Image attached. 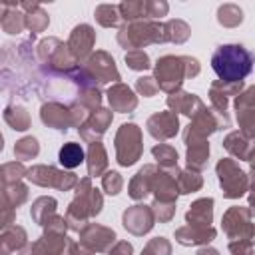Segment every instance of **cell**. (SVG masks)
Returning <instances> with one entry per match:
<instances>
[{
  "label": "cell",
  "mask_w": 255,
  "mask_h": 255,
  "mask_svg": "<svg viewBox=\"0 0 255 255\" xmlns=\"http://www.w3.org/2000/svg\"><path fill=\"white\" fill-rule=\"evenodd\" d=\"M255 64V56L241 44H223L217 46L211 56V68L217 78L225 84L243 82Z\"/></svg>",
  "instance_id": "6da1fadb"
},
{
  "label": "cell",
  "mask_w": 255,
  "mask_h": 255,
  "mask_svg": "<svg viewBox=\"0 0 255 255\" xmlns=\"http://www.w3.org/2000/svg\"><path fill=\"white\" fill-rule=\"evenodd\" d=\"M199 74V62L189 56H163L155 64V82L163 92H179L185 78Z\"/></svg>",
  "instance_id": "7a4b0ae2"
},
{
  "label": "cell",
  "mask_w": 255,
  "mask_h": 255,
  "mask_svg": "<svg viewBox=\"0 0 255 255\" xmlns=\"http://www.w3.org/2000/svg\"><path fill=\"white\" fill-rule=\"evenodd\" d=\"M102 195L98 189L92 187V181L86 177L78 183L76 189V197L70 203L68 211H66V221L68 227L72 231H82L88 225L90 217H96L102 211Z\"/></svg>",
  "instance_id": "3957f363"
},
{
  "label": "cell",
  "mask_w": 255,
  "mask_h": 255,
  "mask_svg": "<svg viewBox=\"0 0 255 255\" xmlns=\"http://www.w3.org/2000/svg\"><path fill=\"white\" fill-rule=\"evenodd\" d=\"M167 26L159 24V22H151V20H139V22H131L120 28L118 32V42L124 48L129 50H141L147 44L153 42H167Z\"/></svg>",
  "instance_id": "277c9868"
},
{
  "label": "cell",
  "mask_w": 255,
  "mask_h": 255,
  "mask_svg": "<svg viewBox=\"0 0 255 255\" xmlns=\"http://www.w3.org/2000/svg\"><path fill=\"white\" fill-rule=\"evenodd\" d=\"M141 129L135 124H124L116 133V157L118 163L128 167L141 157Z\"/></svg>",
  "instance_id": "5b68a950"
},
{
  "label": "cell",
  "mask_w": 255,
  "mask_h": 255,
  "mask_svg": "<svg viewBox=\"0 0 255 255\" xmlns=\"http://www.w3.org/2000/svg\"><path fill=\"white\" fill-rule=\"evenodd\" d=\"M223 231L231 241L255 243V223L247 207H229L223 215Z\"/></svg>",
  "instance_id": "8992f818"
},
{
  "label": "cell",
  "mask_w": 255,
  "mask_h": 255,
  "mask_svg": "<svg viewBox=\"0 0 255 255\" xmlns=\"http://www.w3.org/2000/svg\"><path fill=\"white\" fill-rule=\"evenodd\" d=\"M215 169H217L219 185H221L223 195L227 199H237V197H241L247 191L249 179H247V175L239 169V165L233 159H229V157L219 159V163H217Z\"/></svg>",
  "instance_id": "52a82bcc"
},
{
  "label": "cell",
  "mask_w": 255,
  "mask_h": 255,
  "mask_svg": "<svg viewBox=\"0 0 255 255\" xmlns=\"http://www.w3.org/2000/svg\"><path fill=\"white\" fill-rule=\"evenodd\" d=\"M26 177L42 187H58L62 191H68L72 187H78V177L70 171H60L52 165H34L28 169Z\"/></svg>",
  "instance_id": "ba28073f"
},
{
  "label": "cell",
  "mask_w": 255,
  "mask_h": 255,
  "mask_svg": "<svg viewBox=\"0 0 255 255\" xmlns=\"http://www.w3.org/2000/svg\"><path fill=\"white\" fill-rule=\"evenodd\" d=\"M84 70L88 72V76L98 82V84H108V82H118L120 80V72L116 68V62L110 54L106 52H96L90 56V60L86 62Z\"/></svg>",
  "instance_id": "9c48e42d"
},
{
  "label": "cell",
  "mask_w": 255,
  "mask_h": 255,
  "mask_svg": "<svg viewBox=\"0 0 255 255\" xmlns=\"http://www.w3.org/2000/svg\"><path fill=\"white\" fill-rule=\"evenodd\" d=\"M155 215L147 205H133L124 211V227L133 235H143L153 227Z\"/></svg>",
  "instance_id": "30bf717a"
},
{
  "label": "cell",
  "mask_w": 255,
  "mask_h": 255,
  "mask_svg": "<svg viewBox=\"0 0 255 255\" xmlns=\"http://www.w3.org/2000/svg\"><path fill=\"white\" fill-rule=\"evenodd\" d=\"M114 241H116V233L98 223H88L80 231V243H84L92 251H106Z\"/></svg>",
  "instance_id": "8fae6325"
},
{
  "label": "cell",
  "mask_w": 255,
  "mask_h": 255,
  "mask_svg": "<svg viewBox=\"0 0 255 255\" xmlns=\"http://www.w3.org/2000/svg\"><path fill=\"white\" fill-rule=\"evenodd\" d=\"M94 42H96V32L90 24H80L72 30L70 34V40H68V50L72 52V56L76 60H82L86 58L92 48H94Z\"/></svg>",
  "instance_id": "7c38bea8"
},
{
  "label": "cell",
  "mask_w": 255,
  "mask_h": 255,
  "mask_svg": "<svg viewBox=\"0 0 255 255\" xmlns=\"http://www.w3.org/2000/svg\"><path fill=\"white\" fill-rule=\"evenodd\" d=\"M177 129H179V120H177V114L171 110L153 114L147 120V131L155 139H169L177 133Z\"/></svg>",
  "instance_id": "4fadbf2b"
},
{
  "label": "cell",
  "mask_w": 255,
  "mask_h": 255,
  "mask_svg": "<svg viewBox=\"0 0 255 255\" xmlns=\"http://www.w3.org/2000/svg\"><path fill=\"white\" fill-rule=\"evenodd\" d=\"M70 243L62 233H52L46 231L40 239H36L34 243H30L32 253L34 255H68Z\"/></svg>",
  "instance_id": "5bb4252c"
},
{
  "label": "cell",
  "mask_w": 255,
  "mask_h": 255,
  "mask_svg": "<svg viewBox=\"0 0 255 255\" xmlns=\"http://www.w3.org/2000/svg\"><path fill=\"white\" fill-rule=\"evenodd\" d=\"M110 122H112V112L100 108L98 112H94V114L78 128V129H80V135H82L86 141H96V139H100V137L106 133Z\"/></svg>",
  "instance_id": "9a60e30c"
},
{
  "label": "cell",
  "mask_w": 255,
  "mask_h": 255,
  "mask_svg": "<svg viewBox=\"0 0 255 255\" xmlns=\"http://www.w3.org/2000/svg\"><path fill=\"white\" fill-rule=\"evenodd\" d=\"M167 106L171 108V112H181L189 118H193L195 114H199L205 108L203 102L195 94H187V92H173L167 98Z\"/></svg>",
  "instance_id": "2e32d148"
},
{
  "label": "cell",
  "mask_w": 255,
  "mask_h": 255,
  "mask_svg": "<svg viewBox=\"0 0 255 255\" xmlns=\"http://www.w3.org/2000/svg\"><path fill=\"white\" fill-rule=\"evenodd\" d=\"M215 237L213 227H199V225H185L175 231V239L181 245H205Z\"/></svg>",
  "instance_id": "e0dca14e"
},
{
  "label": "cell",
  "mask_w": 255,
  "mask_h": 255,
  "mask_svg": "<svg viewBox=\"0 0 255 255\" xmlns=\"http://www.w3.org/2000/svg\"><path fill=\"white\" fill-rule=\"evenodd\" d=\"M213 219V199L203 197L189 205V211L185 213L187 225H199V227H211Z\"/></svg>",
  "instance_id": "ac0fdd59"
},
{
  "label": "cell",
  "mask_w": 255,
  "mask_h": 255,
  "mask_svg": "<svg viewBox=\"0 0 255 255\" xmlns=\"http://www.w3.org/2000/svg\"><path fill=\"white\" fill-rule=\"evenodd\" d=\"M108 100H110L112 110L116 112H131L137 106V98L126 84H114L108 90Z\"/></svg>",
  "instance_id": "d6986e66"
},
{
  "label": "cell",
  "mask_w": 255,
  "mask_h": 255,
  "mask_svg": "<svg viewBox=\"0 0 255 255\" xmlns=\"http://www.w3.org/2000/svg\"><path fill=\"white\" fill-rule=\"evenodd\" d=\"M155 167L153 165H143L135 175L133 179L129 181V197L131 199H143L149 191H151V183H153V177H155Z\"/></svg>",
  "instance_id": "ffe728a7"
},
{
  "label": "cell",
  "mask_w": 255,
  "mask_h": 255,
  "mask_svg": "<svg viewBox=\"0 0 255 255\" xmlns=\"http://www.w3.org/2000/svg\"><path fill=\"white\" fill-rule=\"evenodd\" d=\"M20 8L28 10V14H26V28L30 30V38L34 40V36H36L38 32H44V30L48 28L50 18H48V14L40 8V4H36V2H34V4L22 2Z\"/></svg>",
  "instance_id": "44dd1931"
},
{
  "label": "cell",
  "mask_w": 255,
  "mask_h": 255,
  "mask_svg": "<svg viewBox=\"0 0 255 255\" xmlns=\"http://www.w3.org/2000/svg\"><path fill=\"white\" fill-rule=\"evenodd\" d=\"M0 26L6 34H20L26 28V14L16 10V4H2Z\"/></svg>",
  "instance_id": "7402d4cb"
},
{
  "label": "cell",
  "mask_w": 255,
  "mask_h": 255,
  "mask_svg": "<svg viewBox=\"0 0 255 255\" xmlns=\"http://www.w3.org/2000/svg\"><path fill=\"white\" fill-rule=\"evenodd\" d=\"M223 147L233 155V157H237V159H247L249 161V157H251V153H253V145L249 143V139L241 133V131H231L225 139H223Z\"/></svg>",
  "instance_id": "603a6c76"
},
{
  "label": "cell",
  "mask_w": 255,
  "mask_h": 255,
  "mask_svg": "<svg viewBox=\"0 0 255 255\" xmlns=\"http://www.w3.org/2000/svg\"><path fill=\"white\" fill-rule=\"evenodd\" d=\"M0 245H2V255H10L16 249H22L26 245V231L18 225H12L8 229H2V237H0Z\"/></svg>",
  "instance_id": "cb8c5ba5"
},
{
  "label": "cell",
  "mask_w": 255,
  "mask_h": 255,
  "mask_svg": "<svg viewBox=\"0 0 255 255\" xmlns=\"http://www.w3.org/2000/svg\"><path fill=\"white\" fill-rule=\"evenodd\" d=\"M108 165V153L100 141H92L88 149V173L92 177L100 175Z\"/></svg>",
  "instance_id": "d4e9b609"
},
{
  "label": "cell",
  "mask_w": 255,
  "mask_h": 255,
  "mask_svg": "<svg viewBox=\"0 0 255 255\" xmlns=\"http://www.w3.org/2000/svg\"><path fill=\"white\" fill-rule=\"evenodd\" d=\"M30 215L36 223H40L44 227L56 215V199L54 197H38L30 209Z\"/></svg>",
  "instance_id": "484cf974"
},
{
  "label": "cell",
  "mask_w": 255,
  "mask_h": 255,
  "mask_svg": "<svg viewBox=\"0 0 255 255\" xmlns=\"http://www.w3.org/2000/svg\"><path fill=\"white\" fill-rule=\"evenodd\" d=\"M58 159H60V163H62L64 167L74 169V167H78V165L86 159V153H84V149H82L80 143L68 141V143L62 145V149H60V153H58Z\"/></svg>",
  "instance_id": "4316f807"
},
{
  "label": "cell",
  "mask_w": 255,
  "mask_h": 255,
  "mask_svg": "<svg viewBox=\"0 0 255 255\" xmlns=\"http://www.w3.org/2000/svg\"><path fill=\"white\" fill-rule=\"evenodd\" d=\"M28 197V187L22 185L20 181L18 183H10V185H4L2 189V201H4V207L2 209H14L18 205H22Z\"/></svg>",
  "instance_id": "83f0119b"
},
{
  "label": "cell",
  "mask_w": 255,
  "mask_h": 255,
  "mask_svg": "<svg viewBox=\"0 0 255 255\" xmlns=\"http://www.w3.org/2000/svg\"><path fill=\"white\" fill-rule=\"evenodd\" d=\"M207 157H209V143L207 141H197V143L187 145V165H189V169H193V171L203 169L205 163H207Z\"/></svg>",
  "instance_id": "f1b7e54d"
},
{
  "label": "cell",
  "mask_w": 255,
  "mask_h": 255,
  "mask_svg": "<svg viewBox=\"0 0 255 255\" xmlns=\"http://www.w3.org/2000/svg\"><path fill=\"white\" fill-rule=\"evenodd\" d=\"M4 120H6V124H8L12 129H16V131H24V129L30 128V116H28V112H26L24 108H20V106H8V108L4 110Z\"/></svg>",
  "instance_id": "f546056e"
},
{
  "label": "cell",
  "mask_w": 255,
  "mask_h": 255,
  "mask_svg": "<svg viewBox=\"0 0 255 255\" xmlns=\"http://www.w3.org/2000/svg\"><path fill=\"white\" fill-rule=\"evenodd\" d=\"M118 8H120V16L129 24L147 18V2H122Z\"/></svg>",
  "instance_id": "4dcf8cb0"
},
{
  "label": "cell",
  "mask_w": 255,
  "mask_h": 255,
  "mask_svg": "<svg viewBox=\"0 0 255 255\" xmlns=\"http://www.w3.org/2000/svg\"><path fill=\"white\" fill-rule=\"evenodd\" d=\"M241 20H243V10L239 6H235V4H223V6H219V10H217V22L221 26L235 28V26L241 24Z\"/></svg>",
  "instance_id": "1f68e13d"
},
{
  "label": "cell",
  "mask_w": 255,
  "mask_h": 255,
  "mask_svg": "<svg viewBox=\"0 0 255 255\" xmlns=\"http://www.w3.org/2000/svg\"><path fill=\"white\" fill-rule=\"evenodd\" d=\"M173 175H175L179 193H191V191H197V189L203 185V179H201V175H197V173L179 171V169L175 167V169H173Z\"/></svg>",
  "instance_id": "d6a6232c"
},
{
  "label": "cell",
  "mask_w": 255,
  "mask_h": 255,
  "mask_svg": "<svg viewBox=\"0 0 255 255\" xmlns=\"http://www.w3.org/2000/svg\"><path fill=\"white\" fill-rule=\"evenodd\" d=\"M153 157L157 159V163L163 167V169H175L177 167V151L167 145V143H159L151 149Z\"/></svg>",
  "instance_id": "836d02e7"
},
{
  "label": "cell",
  "mask_w": 255,
  "mask_h": 255,
  "mask_svg": "<svg viewBox=\"0 0 255 255\" xmlns=\"http://www.w3.org/2000/svg\"><path fill=\"white\" fill-rule=\"evenodd\" d=\"M38 151H40L38 139L32 137V135H30V137H22V139L16 141V145H14V155H16V159H20V161L36 157Z\"/></svg>",
  "instance_id": "e575fe53"
},
{
  "label": "cell",
  "mask_w": 255,
  "mask_h": 255,
  "mask_svg": "<svg viewBox=\"0 0 255 255\" xmlns=\"http://www.w3.org/2000/svg\"><path fill=\"white\" fill-rule=\"evenodd\" d=\"M94 16H96V20L102 24V26H106V28H110V26H118L120 24V8L118 6H112V4H102V6H98L96 8V12H94Z\"/></svg>",
  "instance_id": "d590c367"
},
{
  "label": "cell",
  "mask_w": 255,
  "mask_h": 255,
  "mask_svg": "<svg viewBox=\"0 0 255 255\" xmlns=\"http://www.w3.org/2000/svg\"><path fill=\"white\" fill-rule=\"evenodd\" d=\"M165 26H167V38H169V42L181 44V42H185L189 38V26L183 20H169Z\"/></svg>",
  "instance_id": "8d00e7d4"
},
{
  "label": "cell",
  "mask_w": 255,
  "mask_h": 255,
  "mask_svg": "<svg viewBox=\"0 0 255 255\" xmlns=\"http://www.w3.org/2000/svg\"><path fill=\"white\" fill-rule=\"evenodd\" d=\"M237 122H239L241 133L247 139L255 137V108H251V110H239L237 112Z\"/></svg>",
  "instance_id": "74e56055"
},
{
  "label": "cell",
  "mask_w": 255,
  "mask_h": 255,
  "mask_svg": "<svg viewBox=\"0 0 255 255\" xmlns=\"http://www.w3.org/2000/svg\"><path fill=\"white\" fill-rule=\"evenodd\" d=\"M26 173H28V169H24V165L20 161H12V163H4L2 165V181H4V185L18 183L20 177H24Z\"/></svg>",
  "instance_id": "f35d334b"
},
{
  "label": "cell",
  "mask_w": 255,
  "mask_h": 255,
  "mask_svg": "<svg viewBox=\"0 0 255 255\" xmlns=\"http://www.w3.org/2000/svg\"><path fill=\"white\" fill-rule=\"evenodd\" d=\"M126 64L129 70H147L151 64H149V56L143 52V50H129L126 54Z\"/></svg>",
  "instance_id": "ab89813d"
},
{
  "label": "cell",
  "mask_w": 255,
  "mask_h": 255,
  "mask_svg": "<svg viewBox=\"0 0 255 255\" xmlns=\"http://www.w3.org/2000/svg\"><path fill=\"white\" fill-rule=\"evenodd\" d=\"M141 255H171V245L167 243V239L155 237V239H151L145 245V249L141 251Z\"/></svg>",
  "instance_id": "60d3db41"
},
{
  "label": "cell",
  "mask_w": 255,
  "mask_h": 255,
  "mask_svg": "<svg viewBox=\"0 0 255 255\" xmlns=\"http://www.w3.org/2000/svg\"><path fill=\"white\" fill-rule=\"evenodd\" d=\"M102 185H104L106 193L116 195V193H120V191H122L124 181H122V177H120V173H118V171H108V173L104 175V179H102Z\"/></svg>",
  "instance_id": "b9f144b4"
},
{
  "label": "cell",
  "mask_w": 255,
  "mask_h": 255,
  "mask_svg": "<svg viewBox=\"0 0 255 255\" xmlns=\"http://www.w3.org/2000/svg\"><path fill=\"white\" fill-rule=\"evenodd\" d=\"M151 211L155 215V219L159 221H169L175 213V203H163V201H153Z\"/></svg>",
  "instance_id": "7bdbcfd3"
},
{
  "label": "cell",
  "mask_w": 255,
  "mask_h": 255,
  "mask_svg": "<svg viewBox=\"0 0 255 255\" xmlns=\"http://www.w3.org/2000/svg\"><path fill=\"white\" fill-rule=\"evenodd\" d=\"M135 90H137L141 96L149 98V96H155L159 88H157V82H155V78H147V76H141V78H137V82H135Z\"/></svg>",
  "instance_id": "ee69618b"
},
{
  "label": "cell",
  "mask_w": 255,
  "mask_h": 255,
  "mask_svg": "<svg viewBox=\"0 0 255 255\" xmlns=\"http://www.w3.org/2000/svg\"><path fill=\"white\" fill-rule=\"evenodd\" d=\"M235 108H237V112H239V110H251V108H255V86L247 88L243 94L237 96Z\"/></svg>",
  "instance_id": "f6af8a7d"
},
{
  "label": "cell",
  "mask_w": 255,
  "mask_h": 255,
  "mask_svg": "<svg viewBox=\"0 0 255 255\" xmlns=\"http://www.w3.org/2000/svg\"><path fill=\"white\" fill-rule=\"evenodd\" d=\"M253 243L249 241H229V251L233 255H251Z\"/></svg>",
  "instance_id": "bcb514c9"
},
{
  "label": "cell",
  "mask_w": 255,
  "mask_h": 255,
  "mask_svg": "<svg viewBox=\"0 0 255 255\" xmlns=\"http://www.w3.org/2000/svg\"><path fill=\"white\" fill-rule=\"evenodd\" d=\"M167 14V4L165 2H147V18H157Z\"/></svg>",
  "instance_id": "7dc6e473"
},
{
  "label": "cell",
  "mask_w": 255,
  "mask_h": 255,
  "mask_svg": "<svg viewBox=\"0 0 255 255\" xmlns=\"http://www.w3.org/2000/svg\"><path fill=\"white\" fill-rule=\"evenodd\" d=\"M131 251H133L131 243H128V241H118L116 247L110 251V255H131Z\"/></svg>",
  "instance_id": "c3c4849f"
},
{
  "label": "cell",
  "mask_w": 255,
  "mask_h": 255,
  "mask_svg": "<svg viewBox=\"0 0 255 255\" xmlns=\"http://www.w3.org/2000/svg\"><path fill=\"white\" fill-rule=\"evenodd\" d=\"M94 251L88 249L84 243H70V249H68V255H92Z\"/></svg>",
  "instance_id": "681fc988"
},
{
  "label": "cell",
  "mask_w": 255,
  "mask_h": 255,
  "mask_svg": "<svg viewBox=\"0 0 255 255\" xmlns=\"http://www.w3.org/2000/svg\"><path fill=\"white\" fill-rule=\"evenodd\" d=\"M249 211L251 213H255V169H253V191H251V195H249Z\"/></svg>",
  "instance_id": "f907efd6"
},
{
  "label": "cell",
  "mask_w": 255,
  "mask_h": 255,
  "mask_svg": "<svg viewBox=\"0 0 255 255\" xmlns=\"http://www.w3.org/2000/svg\"><path fill=\"white\" fill-rule=\"evenodd\" d=\"M197 255H219V251H215L213 247H203L197 251Z\"/></svg>",
  "instance_id": "816d5d0a"
},
{
  "label": "cell",
  "mask_w": 255,
  "mask_h": 255,
  "mask_svg": "<svg viewBox=\"0 0 255 255\" xmlns=\"http://www.w3.org/2000/svg\"><path fill=\"white\" fill-rule=\"evenodd\" d=\"M20 255H34V253H32V247H30V245H26V247L20 251Z\"/></svg>",
  "instance_id": "f5cc1de1"
},
{
  "label": "cell",
  "mask_w": 255,
  "mask_h": 255,
  "mask_svg": "<svg viewBox=\"0 0 255 255\" xmlns=\"http://www.w3.org/2000/svg\"><path fill=\"white\" fill-rule=\"evenodd\" d=\"M249 163H251V167L255 169V149H253V153H251V157H249Z\"/></svg>",
  "instance_id": "db71d44e"
},
{
  "label": "cell",
  "mask_w": 255,
  "mask_h": 255,
  "mask_svg": "<svg viewBox=\"0 0 255 255\" xmlns=\"http://www.w3.org/2000/svg\"><path fill=\"white\" fill-rule=\"evenodd\" d=\"M251 255H255V253H251Z\"/></svg>",
  "instance_id": "11a10c76"
}]
</instances>
